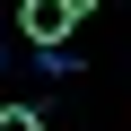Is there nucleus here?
Here are the masks:
<instances>
[{
  "label": "nucleus",
  "mask_w": 131,
  "mask_h": 131,
  "mask_svg": "<svg viewBox=\"0 0 131 131\" xmlns=\"http://www.w3.org/2000/svg\"><path fill=\"white\" fill-rule=\"evenodd\" d=\"M18 35H35V52H52L70 35V9H61V0H18Z\"/></svg>",
  "instance_id": "f257e3e1"
},
{
  "label": "nucleus",
  "mask_w": 131,
  "mask_h": 131,
  "mask_svg": "<svg viewBox=\"0 0 131 131\" xmlns=\"http://www.w3.org/2000/svg\"><path fill=\"white\" fill-rule=\"evenodd\" d=\"M35 70H44V79H79V52H70V44H52V52H35Z\"/></svg>",
  "instance_id": "f03ea898"
},
{
  "label": "nucleus",
  "mask_w": 131,
  "mask_h": 131,
  "mask_svg": "<svg viewBox=\"0 0 131 131\" xmlns=\"http://www.w3.org/2000/svg\"><path fill=\"white\" fill-rule=\"evenodd\" d=\"M0 131H44V122H35V105H0Z\"/></svg>",
  "instance_id": "7ed1b4c3"
},
{
  "label": "nucleus",
  "mask_w": 131,
  "mask_h": 131,
  "mask_svg": "<svg viewBox=\"0 0 131 131\" xmlns=\"http://www.w3.org/2000/svg\"><path fill=\"white\" fill-rule=\"evenodd\" d=\"M61 9H70V18H88V9H96V0H61Z\"/></svg>",
  "instance_id": "20e7f679"
}]
</instances>
